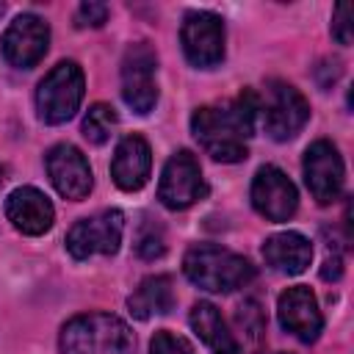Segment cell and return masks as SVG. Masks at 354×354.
<instances>
[{"instance_id": "obj_27", "label": "cell", "mask_w": 354, "mask_h": 354, "mask_svg": "<svg viewBox=\"0 0 354 354\" xmlns=\"http://www.w3.org/2000/svg\"><path fill=\"white\" fill-rule=\"evenodd\" d=\"M0 183H3V177H0Z\"/></svg>"}, {"instance_id": "obj_11", "label": "cell", "mask_w": 354, "mask_h": 354, "mask_svg": "<svg viewBox=\"0 0 354 354\" xmlns=\"http://www.w3.org/2000/svg\"><path fill=\"white\" fill-rule=\"evenodd\" d=\"M3 55L11 66L17 69H30L36 66L50 44V28L41 17L36 14H19L3 33Z\"/></svg>"}, {"instance_id": "obj_16", "label": "cell", "mask_w": 354, "mask_h": 354, "mask_svg": "<svg viewBox=\"0 0 354 354\" xmlns=\"http://www.w3.org/2000/svg\"><path fill=\"white\" fill-rule=\"evenodd\" d=\"M152 152L141 136H124L111 160V177L122 191H138L149 180Z\"/></svg>"}, {"instance_id": "obj_9", "label": "cell", "mask_w": 354, "mask_h": 354, "mask_svg": "<svg viewBox=\"0 0 354 354\" xmlns=\"http://www.w3.org/2000/svg\"><path fill=\"white\" fill-rule=\"evenodd\" d=\"M180 41H183V53L185 58L199 66H216L224 58V22L221 17L210 14V11H191L183 19L180 28Z\"/></svg>"}, {"instance_id": "obj_6", "label": "cell", "mask_w": 354, "mask_h": 354, "mask_svg": "<svg viewBox=\"0 0 354 354\" xmlns=\"http://www.w3.org/2000/svg\"><path fill=\"white\" fill-rule=\"evenodd\" d=\"M260 113H263L266 133L274 141H288L307 124L310 102L296 86L285 80H271L266 88V105L260 108Z\"/></svg>"}, {"instance_id": "obj_14", "label": "cell", "mask_w": 354, "mask_h": 354, "mask_svg": "<svg viewBox=\"0 0 354 354\" xmlns=\"http://www.w3.org/2000/svg\"><path fill=\"white\" fill-rule=\"evenodd\" d=\"M277 315H279V324L301 343L318 340V335L324 329V315H321L318 301L307 285L288 288L277 301Z\"/></svg>"}, {"instance_id": "obj_3", "label": "cell", "mask_w": 354, "mask_h": 354, "mask_svg": "<svg viewBox=\"0 0 354 354\" xmlns=\"http://www.w3.org/2000/svg\"><path fill=\"white\" fill-rule=\"evenodd\" d=\"M130 326L111 313L75 315L61 329V354H133Z\"/></svg>"}, {"instance_id": "obj_20", "label": "cell", "mask_w": 354, "mask_h": 354, "mask_svg": "<svg viewBox=\"0 0 354 354\" xmlns=\"http://www.w3.org/2000/svg\"><path fill=\"white\" fill-rule=\"evenodd\" d=\"M113 127H116V111L111 105H105V102H94L88 108V113L83 116V124H80L86 141L88 144H97V147L111 138Z\"/></svg>"}, {"instance_id": "obj_10", "label": "cell", "mask_w": 354, "mask_h": 354, "mask_svg": "<svg viewBox=\"0 0 354 354\" xmlns=\"http://www.w3.org/2000/svg\"><path fill=\"white\" fill-rule=\"evenodd\" d=\"M301 169H304V183L318 205H329L340 196L346 174H343L340 152L332 141H326V138L313 141L304 152Z\"/></svg>"}, {"instance_id": "obj_26", "label": "cell", "mask_w": 354, "mask_h": 354, "mask_svg": "<svg viewBox=\"0 0 354 354\" xmlns=\"http://www.w3.org/2000/svg\"><path fill=\"white\" fill-rule=\"evenodd\" d=\"M340 277H343V260H340L337 254H329V257L324 260V266H321V279L337 282Z\"/></svg>"}, {"instance_id": "obj_25", "label": "cell", "mask_w": 354, "mask_h": 354, "mask_svg": "<svg viewBox=\"0 0 354 354\" xmlns=\"http://www.w3.org/2000/svg\"><path fill=\"white\" fill-rule=\"evenodd\" d=\"M332 36L340 41V44H351V6L348 3H340L335 8V17H332Z\"/></svg>"}, {"instance_id": "obj_24", "label": "cell", "mask_w": 354, "mask_h": 354, "mask_svg": "<svg viewBox=\"0 0 354 354\" xmlns=\"http://www.w3.org/2000/svg\"><path fill=\"white\" fill-rule=\"evenodd\" d=\"M105 19H108V6H105V3H94V0L83 3V6L77 8V14H75V22H77L80 28H86V25L100 28Z\"/></svg>"}, {"instance_id": "obj_17", "label": "cell", "mask_w": 354, "mask_h": 354, "mask_svg": "<svg viewBox=\"0 0 354 354\" xmlns=\"http://www.w3.org/2000/svg\"><path fill=\"white\" fill-rule=\"evenodd\" d=\"M263 260L279 274H301L313 260V243L301 232H277L263 243Z\"/></svg>"}, {"instance_id": "obj_7", "label": "cell", "mask_w": 354, "mask_h": 354, "mask_svg": "<svg viewBox=\"0 0 354 354\" xmlns=\"http://www.w3.org/2000/svg\"><path fill=\"white\" fill-rule=\"evenodd\" d=\"M205 194H207V185H205L199 160L188 149L174 152L166 160L163 174H160V185H158V199L163 202V207L185 210L194 202L205 199Z\"/></svg>"}, {"instance_id": "obj_13", "label": "cell", "mask_w": 354, "mask_h": 354, "mask_svg": "<svg viewBox=\"0 0 354 354\" xmlns=\"http://www.w3.org/2000/svg\"><path fill=\"white\" fill-rule=\"evenodd\" d=\"M47 174H50V183L55 185V191L72 202L86 199L94 185L86 155L72 144H55L47 152Z\"/></svg>"}, {"instance_id": "obj_23", "label": "cell", "mask_w": 354, "mask_h": 354, "mask_svg": "<svg viewBox=\"0 0 354 354\" xmlns=\"http://www.w3.org/2000/svg\"><path fill=\"white\" fill-rule=\"evenodd\" d=\"M149 354H196V351L185 337H180L169 329H160V332H155V337L149 343Z\"/></svg>"}, {"instance_id": "obj_5", "label": "cell", "mask_w": 354, "mask_h": 354, "mask_svg": "<svg viewBox=\"0 0 354 354\" xmlns=\"http://www.w3.org/2000/svg\"><path fill=\"white\" fill-rule=\"evenodd\" d=\"M122 100L141 116L158 102V55L147 41L130 44L122 58Z\"/></svg>"}, {"instance_id": "obj_8", "label": "cell", "mask_w": 354, "mask_h": 354, "mask_svg": "<svg viewBox=\"0 0 354 354\" xmlns=\"http://www.w3.org/2000/svg\"><path fill=\"white\" fill-rule=\"evenodd\" d=\"M124 232V216L119 210H102L97 216L80 218L66 232V249L72 257L86 260L91 254H116Z\"/></svg>"}, {"instance_id": "obj_19", "label": "cell", "mask_w": 354, "mask_h": 354, "mask_svg": "<svg viewBox=\"0 0 354 354\" xmlns=\"http://www.w3.org/2000/svg\"><path fill=\"white\" fill-rule=\"evenodd\" d=\"M177 296H174V288H171V279L158 274V277H147L136 293L127 299V307L136 318L147 321L152 315H166L171 307H174Z\"/></svg>"}, {"instance_id": "obj_15", "label": "cell", "mask_w": 354, "mask_h": 354, "mask_svg": "<svg viewBox=\"0 0 354 354\" xmlns=\"http://www.w3.org/2000/svg\"><path fill=\"white\" fill-rule=\"evenodd\" d=\"M6 216L25 235H44L55 221L53 202L33 185H22V188H14L8 194Z\"/></svg>"}, {"instance_id": "obj_18", "label": "cell", "mask_w": 354, "mask_h": 354, "mask_svg": "<svg viewBox=\"0 0 354 354\" xmlns=\"http://www.w3.org/2000/svg\"><path fill=\"white\" fill-rule=\"evenodd\" d=\"M191 329L199 335V340L213 351V354H243L241 343L235 340V335L227 329V321L221 318L218 307L210 301H196L191 307Z\"/></svg>"}, {"instance_id": "obj_4", "label": "cell", "mask_w": 354, "mask_h": 354, "mask_svg": "<svg viewBox=\"0 0 354 354\" xmlns=\"http://www.w3.org/2000/svg\"><path fill=\"white\" fill-rule=\"evenodd\" d=\"M83 91H86L83 69L75 61L55 64L36 88V108L41 122L47 124L69 122L83 102Z\"/></svg>"}, {"instance_id": "obj_1", "label": "cell", "mask_w": 354, "mask_h": 354, "mask_svg": "<svg viewBox=\"0 0 354 354\" xmlns=\"http://www.w3.org/2000/svg\"><path fill=\"white\" fill-rule=\"evenodd\" d=\"M260 102L254 91H241L227 105H205L191 116V133L213 160L238 163L249 155L246 138L254 130Z\"/></svg>"}, {"instance_id": "obj_21", "label": "cell", "mask_w": 354, "mask_h": 354, "mask_svg": "<svg viewBox=\"0 0 354 354\" xmlns=\"http://www.w3.org/2000/svg\"><path fill=\"white\" fill-rule=\"evenodd\" d=\"M136 252L144 257V260H155L166 252V241H163V230L155 224V221H147L138 232V241H136Z\"/></svg>"}, {"instance_id": "obj_2", "label": "cell", "mask_w": 354, "mask_h": 354, "mask_svg": "<svg viewBox=\"0 0 354 354\" xmlns=\"http://www.w3.org/2000/svg\"><path fill=\"white\" fill-rule=\"evenodd\" d=\"M185 277L210 293H230L238 288H246L254 279V266L230 249L213 246V243H196L183 257Z\"/></svg>"}, {"instance_id": "obj_12", "label": "cell", "mask_w": 354, "mask_h": 354, "mask_svg": "<svg viewBox=\"0 0 354 354\" xmlns=\"http://www.w3.org/2000/svg\"><path fill=\"white\" fill-rule=\"evenodd\" d=\"M252 205L268 221H288L299 207V194L282 169L260 166L252 180Z\"/></svg>"}, {"instance_id": "obj_22", "label": "cell", "mask_w": 354, "mask_h": 354, "mask_svg": "<svg viewBox=\"0 0 354 354\" xmlns=\"http://www.w3.org/2000/svg\"><path fill=\"white\" fill-rule=\"evenodd\" d=\"M238 324L243 326L249 343L257 346L260 337H263V332H266V321H263V313H260L257 301H243V304L238 307Z\"/></svg>"}]
</instances>
